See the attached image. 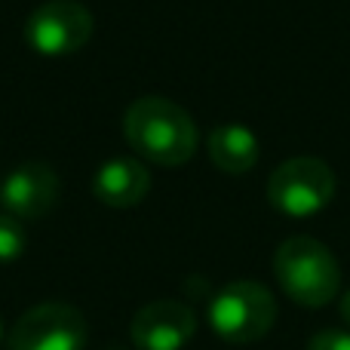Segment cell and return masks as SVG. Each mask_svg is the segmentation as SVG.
Here are the masks:
<instances>
[{
  "label": "cell",
  "mask_w": 350,
  "mask_h": 350,
  "mask_svg": "<svg viewBox=\"0 0 350 350\" xmlns=\"http://www.w3.org/2000/svg\"><path fill=\"white\" fill-rule=\"evenodd\" d=\"M123 135L139 157L157 166H185L200 142L191 114L163 96L135 98L123 114Z\"/></svg>",
  "instance_id": "cell-1"
},
{
  "label": "cell",
  "mask_w": 350,
  "mask_h": 350,
  "mask_svg": "<svg viewBox=\"0 0 350 350\" xmlns=\"http://www.w3.org/2000/svg\"><path fill=\"white\" fill-rule=\"evenodd\" d=\"M283 292L301 308H326L341 289V267L332 249L314 237H289L273 255Z\"/></svg>",
  "instance_id": "cell-2"
},
{
  "label": "cell",
  "mask_w": 350,
  "mask_h": 350,
  "mask_svg": "<svg viewBox=\"0 0 350 350\" xmlns=\"http://www.w3.org/2000/svg\"><path fill=\"white\" fill-rule=\"evenodd\" d=\"M277 323V301L271 289L255 280H234L209 301V326L230 345L261 341Z\"/></svg>",
  "instance_id": "cell-3"
},
{
  "label": "cell",
  "mask_w": 350,
  "mask_h": 350,
  "mask_svg": "<svg viewBox=\"0 0 350 350\" xmlns=\"http://www.w3.org/2000/svg\"><path fill=\"white\" fill-rule=\"evenodd\" d=\"M335 172L320 157H292L280 163L267 181V200L289 218H310L335 197Z\"/></svg>",
  "instance_id": "cell-4"
},
{
  "label": "cell",
  "mask_w": 350,
  "mask_h": 350,
  "mask_svg": "<svg viewBox=\"0 0 350 350\" xmlns=\"http://www.w3.org/2000/svg\"><path fill=\"white\" fill-rule=\"evenodd\" d=\"M92 12L77 0H46L25 22V40L37 55L62 59L80 53L92 37Z\"/></svg>",
  "instance_id": "cell-5"
},
{
  "label": "cell",
  "mask_w": 350,
  "mask_h": 350,
  "mask_svg": "<svg viewBox=\"0 0 350 350\" xmlns=\"http://www.w3.org/2000/svg\"><path fill=\"white\" fill-rule=\"evenodd\" d=\"M86 320L77 308L46 301L31 308L10 332V350H83Z\"/></svg>",
  "instance_id": "cell-6"
},
{
  "label": "cell",
  "mask_w": 350,
  "mask_h": 350,
  "mask_svg": "<svg viewBox=\"0 0 350 350\" xmlns=\"http://www.w3.org/2000/svg\"><path fill=\"white\" fill-rule=\"evenodd\" d=\"M0 203L12 218L34 221L59 203V175L46 163L16 166L0 185Z\"/></svg>",
  "instance_id": "cell-7"
},
{
  "label": "cell",
  "mask_w": 350,
  "mask_h": 350,
  "mask_svg": "<svg viewBox=\"0 0 350 350\" xmlns=\"http://www.w3.org/2000/svg\"><path fill=\"white\" fill-rule=\"evenodd\" d=\"M133 341L139 350H181L197 332V317L181 301H151L133 317Z\"/></svg>",
  "instance_id": "cell-8"
},
{
  "label": "cell",
  "mask_w": 350,
  "mask_h": 350,
  "mask_svg": "<svg viewBox=\"0 0 350 350\" xmlns=\"http://www.w3.org/2000/svg\"><path fill=\"white\" fill-rule=\"evenodd\" d=\"M151 187V175L145 163L133 157H114L102 163L92 175V193L111 209H129V206L142 203Z\"/></svg>",
  "instance_id": "cell-9"
},
{
  "label": "cell",
  "mask_w": 350,
  "mask_h": 350,
  "mask_svg": "<svg viewBox=\"0 0 350 350\" xmlns=\"http://www.w3.org/2000/svg\"><path fill=\"white\" fill-rule=\"evenodd\" d=\"M209 160L228 175H243L258 163V139L252 129L224 123L209 133Z\"/></svg>",
  "instance_id": "cell-10"
},
{
  "label": "cell",
  "mask_w": 350,
  "mask_h": 350,
  "mask_svg": "<svg viewBox=\"0 0 350 350\" xmlns=\"http://www.w3.org/2000/svg\"><path fill=\"white\" fill-rule=\"evenodd\" d=\"M22 252H25L22 221H18V218H12L10 212H3V215H0V265L16 261Z\"/></svg>",
  "instance_id": "cell-11"
},
{
  "label": "cell",
  "mask_w": 350,
  "mask_h": 350,
  "mask_svg": "<svg viewBox=\"0 0 350 350\" xmlns=\"http://www.w3.org/2000/svg\"><path fill=\"white\" fill-rule=\"evenodd\" d=\"M308 350H350V332L326 329V332H320L314 341H310Z\"/></svg>",
  "instance_id": "cell-12"
},
{
  "label": "cell",
  "mask_w": 350,
  "mask_h": 350,
  "mask_svg": "<svg viewBox=\"0 0 350 350\" xmlns=\"http://www.w3.org/2000/svg\"><path fill=\"white\" fill-rule=\"evenodd\" d=\"M341 320L347 323V329H350V292L345 298H341Z\"/></svg>",
  "instance_id": "cell-13"
}]
</instances>
